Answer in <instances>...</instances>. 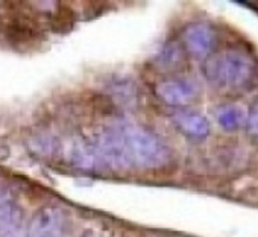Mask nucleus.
<instances>
[{
    "label": "nucleus",
    "instance_id": "1",
    "mask_svg": "<svg viewBox=\"0 0 258 237\" xmlns=\"http://www.w3.org/2000/svg\"><path fill=\"white\" fill-rule=\"evenodd\" d=\"M90 164L100 163L120 170H160L172 161L169 146L151 130L136 124L106 128L88 151Z\"/></svg>",
    "mask_w": 258,
    "mask_h": 237
},
{
    "label": "nucleus",
    "instance_id": "2",
    "mask_svg": "<svg viewBox=\"0 0 258 237\" xmlns=\"http://www.w3.org/2000/svg\"><path fill=\"white\" fill-rule=\"evenodd\" d=\"M202 72L217 88H240L253 79L255 63L241 50H220L205 58Z\"/></svg>",
    "mask_w": 258,
    "mask_h": 237
},
{
    "label": "nucleus",
    "instance_id": "3",
    "mask_svg": "<svg viewBox=\"0 0 258 237\" xmlns=\"http://www.w3.org/2000/svg\"><path fill=\"white\" fill-rule=\"evenodd\" d=\"M155 93L170 106H185L196 100L201 87L191 78H169L155 85Z\"/></svg>",
    "mask_w": 258,
    "mask_h": 237
},
{
    "label": "nucleus",
    "instance_id": "4",
    "mask_svg": "<svg viewBox=\"0 0 258 237\" xmlns=\"http://www.w3.org/2000/svg\"><path fill=\"white\" fill-rule=\"evenodd\" d=\"M28 237H69L66 216L56 207L41 208L29 223Z\"/></svg>",
    "mask_w": 258,
    "mask_h": 237
},
{
    "label": "nucleus",
    "instance_id": "5",
    "mask_svg": "<svg viewBox=\"0 0 258 237\" xmlns=\"http://www.w3.org/2000/svg\"><path fill=\"white\" fill-rule=\"evenodd\" d=\"M185 49L196 58H207L211 55L216 34L207 23H191L184 29L182 34Z\"/></svg>",
    "mask_w": 258,
    "mask_h": 237
},
{
    "label": "nucleus",
    "instance_id": "6",
    "mask_svg": "<svg viewBox=\"0 0 258 237\" xmlns=\"http://www.w3.org/2000/svg\"><path fill=\"white\" fill-rule=\"evenodd\" d=\"M172 118L176 128L187 137L205 139L210 134V124L207 117L196 111H176Z\"/></svg>",
    "mask_w": 258,
    "mask_h": 237
},
{
    "label": "nucleus",
    "instance_id": "7",
    "mask_svg": "<svg viewBox=\"0 0 258 237\" xmlns=\"http://www.w3.org/2000/svg\"><path fill=\"white\" fill-rule=\"evenodd\" d=\"M19 222V208L14 198L0 186V234L8 232Z\"/></svg>",
    "mask_w": 258,
    "mask_h": 237
},
{
    "label": "nucleus",
    "instance_id": "8",
    "mask_svg": "<svg viewBox=\"0 0 258 237\" xmlns=\"http://www.w3.org/2000/svg\"><path fill=\"white\" fill-rule=\"evenodd\" d=\"M216 118H217V124L223 130L234 131V130H238L241 125H244L246 114L237 105H223L217 109Z\"/></svg>",
    "mask_w": 258,
    "mask_h": 237
},
{
    "label": "nucleus",
    "instance_id": "9",
    "mask_svg": "<svg viewBox=\"0 0 258 237\" xmlns=\"http://www.w3.org/2000/svg\"><path fill=\"white\" fill-rule=\"evenodd\" d=\"M181 61H182V50L176 43L164 44L155 56V64L163 70H172L178 67Z\"/></svg>",
    "mask_w": 258,
    "mask_h": 237
},
{
    "label": "nucleus",
    "instance_id": "10",
    "mask_svg": "<svg viewBox=\"0 0 258 237\" xmlns=\"http://www.w3.org/2000/svg\"><path fill=\"white\" fill-rule=\"evenodd\" d=\"M244 125H246L247 133H249L252 137L258 139V102H255V103L252 105V108L249 109V114L246 115V122H244Z\"/></svg>",
    "mask_w": 258,
    "mask_h": 237
},
{
    "label": "nucleus",
    "instance_id": "11",
    "mask_svg": "<svg viewBox=\"0 0 258 237\" xmlns=\"http://www.w3.org/2000/svg\"><path fill=\"white\" fill-rule=\"evenodd\" d=\"M84 237H96V235H93V234H85Z\"/></svg>",
    "mask_w": 258,
    "mask_h": 237
}]
</instances>
